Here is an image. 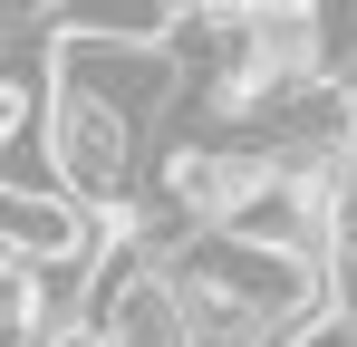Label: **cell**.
<instances>
[{
	"instance_id": "1",
	"label": "cell",
	"mask_w": 357,
	"mask_h": 347,
	"mask_svg": "<svg viewBox=\"0 0 357 347\" xmlns=\"http://www.w3.org/2000/svg\"><path fill=\"white\" fill-rule=\"evenodd\" d=\"M49 68H59V87L97 97V107H116L126 125L165 116V97L183 87V58H174V49H97V39H49Z\"/></svg>"
},
{
	"instance_id": "2",
	"label": "cell",
	"mask_w": 357,
	"mask_h": 347,
	"mask_svg": "<svg viewBox=\"0 0 357 347\" xmlns=\"http://www.w3.org/2000/svg\"><path fill=\"white\" fill-rule=\"evenodd\" d=\"M280 347H357V309L338 299V309H319V318H309L299 338H280Z\"/></svg>"
},
{
	"instance_id": "3",
	"label": "cell",
	"mask_w": 357,
	"mask_h": 347,
	"mask_svg": "<svg viewBox=\"0 0 357 347\" xmlns=\"http://www.w3.org/2000/svg\"><path fill=\"white\" fill-rule=\"evenodd\" d=\"M193 347H271V338H251V328H193Z\"/></svg>"
}]
</instances>
